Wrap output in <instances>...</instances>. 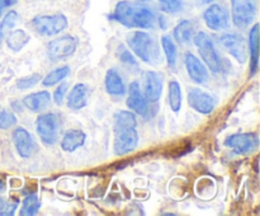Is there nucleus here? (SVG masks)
<instances>
[{
	"label": "nucleus",
	"instance_id": "nucleus-1",
	"mask_svg": "<svg viewBox=\"0 0 260 216\" xmlns=\"http://www.w3.org/2000/svg\"><path fill=\"white\" fill-rule=\"evenodd\" d=\"M112 17L124 27L139 29L154 28L156 22V15L151 8L128 0H121L117 3Z\"/></svg>",
	"mask_w": 260,
	"mask_h": 216
},
{
	"label": "nucleus",
	"instance_id": "nucleus-2",
	"mask_svg": "<svg viewBox=\"0 0 260 216\" xmlns=\"http://www.w3.org/2000/svg\"><path fill=\"white\" fill-rule=\"evenodd\" d=\"M127 45L137 57L149 64L160 63V48L156 41L144 30H135L127 35Z\"/></svg>",
	"mask_w": 260,
	"mask_h": 216
},
{
	"label": "nucleus",
	"instance_id": "nucleus-3",
	"mask_svg": "<svg viewBox=\"0 0 260 216\" xmlns=\"http://www.w3.org/2000/svg\"><path fill=\"white\" fill-rule=\"evenodd\" d=\"M69 25L68 18L61 13L51 15H36L29 22V27L42 37L57 36Z\"/></svg>",
	"mask_w": 260,
	"mask_h": 216
},
{
	"label": "nucleus",
	"instance_id": "nucleus-4",
	"mask_svg": "<svg viewBox=\"0 0 260 216\" xmlns=\"http://www.w3.org/2000/svg\"><path fill=\"white\" fill-rule=\"evenodd\" d=\"M193 41H194L196 47L207 68H210V70L213 73L222 71V60L220 57V53L217 52V48H216L212 38L206 32H200L193 37Z\"/></svg>",
	"mask_w": 260,
	"mask_h": 216
},
{
	"label": "nucleus",
	"instance_id": "nucleus-5",
	"mask_svg": "<svg viewBox=\"0 0 260 216\" xmlns=\"http://www.w3.org/2000/svg\"><path fill=\"white\" fill-rule=\"evenodd\" d=\"M61 129H62V121H61L60 114L53 113V112L41 114L36 121V130H37L38 136L41 141L47 146L57 141Z\"/></svg>",
	"mask_w": 260,
	"mask_h": 216
},
{
	"label": "nucleus",
	"instance_id": "nucleus-6",
	"mask_svg": "<svg viewBox=\"0 0 260 216\" xmlns=\"http://www.w3.org/2000/svg\"><path fill=\"white\" fill-rule=\"evenodd\" d=\"M234 24L245 29L254 22L258 13V0H230Z\"/></svg>",
	"mask_w": 260,
	"mask_h": 216
},
{
	"label": "nucleus",
	"instance_id": "nucleus-7",
	"mask_svg": "<svg viewBox=\"0 0 260 216\" xmlns=\"http://www.w3.org/2000/svg\"><path fill=\"white\" fill-rule=\"evenodd\" d=\"M76 48H78V40L74 36H62L48 42L47 56L51 61L56 63L74 55Z\"/></svg>",
	"mask_w": 260,
	"mask_h": 216
},
{
	"label": "nucleus",
	"instance_id": "nucleus-8",
	"mask_svg": "<svg viewBox=\"0 0 260 216\" xmlns=\"http://www.w3.org/2000/svg\"><path fill=\"white\" fill-rule=\"evenodd\" d=\"M203 20L210 29L220 32L230 27V14L223 5L211 4L203 12Z\"/></svg>",
	"mask_w": 260,
	"mask_h": 216
},
{
	"label": "nucleus",
	"instance_id": "nucleus-9",
	"mask_svg": "<svg viewBox=\"0 0 260 216\" xmlns=\"http://www.w3.org/2000/svg\"><path fill=\"white\" fill-rule=\"evenodd\" d=\"M225 146L233 149L234 152H236V154H250V152L255 151L258 149L259 137L254 132L234 134L225 140Z\"/></svg>",
	"mask_w": 260,
	"mask_h": 216
},
{
	"label": "nucleus",
	"instance_id": "nucleus-10",
	"mask_svg": "<svg viewBox=\"0 0 260 216\" xmlns=\"http://www.w3.org/2000/svg\"><path fill=\"white\" fill-rule=\"evenodd\" d=\"M114 134H116V137H114L113 149L118 157L134 151L139 145V134L136 131V127L114 130Z\"/></svg>",
	"mask_w": 260,
	"mask_h": 216
},
{
	"label": "nucleus",
	"instance_id": "nucleus-11",
	"mask_svg": "<svg viewBox=\"0 0 260 216\" xmlns=\"http://www.w3.org/2000/svg\"><path fill=\"white\" fill-rule=\"evenodd\" d=\"M220 41L228 52L239 63L244 64L248 61V46L244 37L236 33H225L221 36Z\"/></svg>",
	"mask_w": 260,
	"mask_h": 216
},
{
	"label": "nucleus",
	"instance_id": "nucleus-12",
	"mask_svg": "<svg viewBox=\"0 0 260 216\" xmlns=\"http://www.w3.org/2000/svg\"><path fill=\"white\" fill-rule=\"evenodd\" d=\"M162 74L157 71H144L142 84H144V96L149 103H156L162 93Z\"/></svg>",
	"mask_w": 260,
	"mask_h": 216
},
{
	"label": "nucleus",
	"instance_id": "nucleus-13",
	"mask_svg": "<svg viewBox=\"0 0 260 216\" xmlns=\"http://www.w3.org/2000/svg\"><path fill=\"white\" fill-rule=\"evenodd\" d=\"M188 103L194 111L202 114H210L216 107V99L201 88H190L188 90Z\"/></svg>",
	"mask_w": 260,
	"mask_h": 216
},
{
	"label": "nucleus",
	"instance_id": "nucleus-14",
	"mask_svg": "<svg viewBox=\"0 0 260 216\" xmlns=\"http://www.w3.org/2000/svg\"><path fill=\"white\" fill-rule=\"evenodd\" d=\"M126 104L134 113L140 114L142 117L149 116V102L145 98L137 81H132L128 85V99H127Z\"/></svg>",
	"mask_w": 260,
	"mask_h": 216
},
{
	"label": "nucleus",
	"instance_id": "nucleus-15",
	"mask_svg": "<svg viewBox=\"0 0 260 216\" xmlns=\"http://www.w3.org/2000/svg\"><path fill=\"white\" fill-rule=\"evenodd\" d=\"M13 142H14V146L17 149L19 157L24 158H30L36 151V142L33 140L32 135L27 131L23 127H17V129L13 131Z\"/></svg>",
	"mask_w": 260,
	"mask_h": 216
},
{
	"label": "nucleus",
	"instance_id": "nucleus-16",
	"mask_svg": "<svg viewBox=\"0 0 260 216\" xmlns=\"http://www.w3.org/2000/svg\"><path fill=\"white\" fill-rule=\"evenodd\" d=\"M185 68H187L188 75L192 79L194 83L197 84H205L207 83L210 75H208V70L205 65L202 64V61H200V58L196 57L193 53L187 52L185 53Z\"/></svg>",
	"mask_w": 260,
	"mask_h": 216
},
{
	"label": "nucleus",
	"instance_id": "nucleus-17",
	"mask_svg": "<svg viewBox=\"0 0 260 216\" xmlns=\"http://www.w3.org/2000/svg\"><path fill=\"white\" fill-rule=\"evenodd\" d=\"M90 90L84 83H79L74 86L68 96V107L73 111H79L88 104Z\"/></svg>",
	"mask_w": 260,
	"mask_h": 216
},
{
	"label": "nucleus",
	"instance_id": "nucleus-18",
	"mask_svg": "<svg viewBox=\"0 0 260 216\" xmlns=\"http://www.w3.org/2000/svg\"><path fill=\"white\" fill-rule=\"evenodd\" d=\"M106 90L107 93L113 97H123L126 94V85L122 79L121 74L116 69H109L106 74Z\"/></svg>",
	"mask_w": 260,
	"mask_h": 216
},
{
	"label": "nucleus",
	"instance_id": "nucleus-19",
	"mask_svg": "<svg viewBox=\"0 0 260 216\" xmlns=\"http://www.w3.org/2000/svg\"><path fill=\"white\" fill-rule=\"evenodd\" d=\"M86 135L85 132L81 131L79 129H71L63 134L62 139H61V149L63 151L73 152L80 146L85 144Z\"/></svg>",
	"mask_w": 260,
	"mask_h": 216
},
{
	"label": "nucleus",
	"instance_id": "nucleus-20",
	"mask_svg": "<svg viewBox=\"0 0 260 216\" xmlns=\"http://www.w3.org/2000/svg\"><path fill=\"white\" fill-rule=\"evenodd\" d=\"M51 103V94L47 90L28 94L23 98V106L32 112H41Z\"/></svg>",
	"mask_w": 260,
	"mask_h": 216
},
{
	"label": "nucleus",
	"instance_id": "nucleus-21",
	"mask_svg": "<svg viewBox=\"0 0 260 216\" xmlns=\"http://www.w3.org/2000/svg\"><path fill=\"white\" fill-rule=\"evenodd\" d=\"M249 51H250V74L254 75L258 70L259 63V24H254L249 32Z\"/></svg>",
	"mask_w": 260,
	"mask_h": 216
},
{
	"label": "nucleus",
	"instance_id": "nucleus-22",
	"mask_svg": "<svg viewBox=\"0 0 260 216\" xmlns=\"http://www.w3.org/2000/svg\"><path fill=\"white\" fill-rule=\"evenodd\" d=\"M173 37L180 45L189 43L194 37V24L192 20L183 19L177 24V27L173 30Z\"/></svg>",
	"mask_w": 260,
	"mask_h": 216
},
{
	"label": "nucleus",
	"instance_id": "nucleus-23",
	"mask_svg": "<svg viewBox=\"0 0 260 216\" xmlns=\"http://www.w3.org/2000/svg\"><path fill=\"white\" fill-rule=\"evenodd\" d=\"M5 40H7L8 47L12 51H14V52H18V51L22 50V48L29 42L30 38L23 29H15L12 30V32L7 36Z\"/></svg>",
	"mask_w": 260,
	"mask_h": 216
},
{
	"label": "nucleus",
	"instance_id": "nucleus-24",
	"mask_svg": "<svg viewBox=\"0 0 260 216\" xmlns=\"http://www.w3.org/2000/svg\"><path fill=\"white\" fill-rule=\"evenodd\" d=\"M136 114L132 111H118L114 113V130L136 127Z\"/></svg>",
	"mask_w": 260,
	"mask_h": 216
},
{
	"label": "nucleus",
	"instance_id": "nucleus-25",
	"mask_svg": "<svg viewBox=\"0 0 260 216\" xmlns=\"http://www.w3.org/2000/svg\"><path fill=\"white\" fill-rule=\"evenodd\" d=\"M169 106L174 112H179L182 108V88L178 81L172 80L169 83Z\"/></svg>",
	"mask_w": 260,
	"mask_h": 216
},
{
	"label": "nucleus",
	"instance_id": "nucleus-26",
	"mask_svg": "<svg viewBox=\"0 0 260 216\" xmlns=\"http://www.w3.org/2000/svg\"><path fill=\"white\" fill-rule=\"evenodd\" d=\"M161 47L165 56H167L169 68L175 69V65H177V47H175L174 41H173V38L170 36H162Z\"/></svg>",
	"mask_w": 260,
	"mask_h": 216
},
{
	"label": "nucleus",
	"instance_id": "nucleus-27",
	"mask_svg": "<svg viewBox=\"0 0 260 216\" xmlns=\"http://www.w3.org/2000/svg\"><path fill=\"white\" fill-rule=\"evenodd\" d=\"M18 22V13L15 10H9L0 22V43L7 38V36L12 32L14 25Z\"/></svg>",
	"mask_w": 260,
	"mask_h": 216
},
{
	"label": "nucleus",
	"instance_id": "nucleus-28",
	"mask_svg": "<svg viewBox=\"0 0 260 216\" xmlns=\"http://www.w3.org/2000/svg\"><path fill=\"white\" fill-rule=\"evenodd\" d=\"M70 74V68L69 66H62V68H57L55 70L51 71L50 74L42 79V85L43 86H53L62 81L63 79L68 78Z\"/></svg>",
	"mask_w": 260,
	"mask_h": 216
},
{
	"label": "nucleus",
	"instance_id": "nucleus-29",
	"mask_svg": "<svg viewBox=\"0 0 260 216\" xmlns=\"http://www.w3.org/2000/svg\"><path fill=\"white\" fill-rule=\"evenodd\" d=\"M38 210H40V200L37 195H29L23 201L22 210L19 213L22 216H33L38 212Z\"/></svg>",
	"mask_w": 260,
	"mask_h": 216
},
{
	"label": "nucleus",
	"instance_id": "nucleus-30",
	"mask_svg": "<svg viewBox=\"0 0 260 216\" xmlns=\"http://www.w3.org/2000/svg\"><path fill=\"white\" fill-rule=\"evenodd\" d=\"M160 10L167 14H175L183 9L182 0H159Z\"/></svg>",
	"mask_w": 260,
	"mask_h": 216
},
{
	"label": "nucleus",
	"instance_id": "nucleus-31",
	"mask_svg": "<svg viewBox=\"0 0 260 216\" xmlns=\"http://www.w3.org/2000/svg\"><path fill=\"white\" fill-rule=\"evenodd\" d=\"M40 81H41V75L36 73V74H30V75L28 76H24V78L18 79L15 85H17V88L20 89V90H24V89L33 88V86L37 85Z\"/></svg>",
	"mask_w": 260,
	"mask_h": 216
},
{
	"label": "nucleus",
	"instance_id": "nucleus-32",
	"mask_svg": "<svg viewBox=\"0 0 260 216\" xmlns=\"http://www.w3.org/2000/svg\"><path fill=\"white\" fill-rule=\"evenodd\" d=\"M17 125V117L13 112L8 111V109H2L0 111V129L8 130L10 127Z\"/></svg>",
	"mask_w": 260,
	"mask_h": 216
},
{
	"label": "nucleus",
	"instance_id": "nucleus-33",
	"mask_svg": "<svg viewBox=\"0 0 260 216\" xmlns=\"http://www.w3.org/2000/svg\"><path fill=\"white\" fill-rule=\"evenodd\" d=\"M18 200H0V216H12L17 210Z\"/></svg>",
	"mask_w": 260,
	"mask_h": 216
},
{
	"label": "nucleus",
	"instance_id": "nucleus-34",
	"mask_svg": "<svg viewBox=\"0 0 260 216\" xmlns=\"http://www.w3.org/2000/svg\"><path fill=\"white\" fill-rule=\"evenodd\" d=\"M68 88L69 84L62 83L55 89V91H53V101H55V103L57 104V106H61V104L63 103V99H65V94L66 91H68Z\"/></svg>",
	"mask_w": 260,
	"mask_h": 216
},
{
	"label": "nucleus",
	"instance_id": "nucleus-35",
	"mask_svg": "<svg viewBox=\"0 0 260 216\" xmlns=\"http://www.w3.org/2000/svg\"><path fill=\"white\" fill-rule=\"evenodd\" d=\"M119 60L128 66L129 65L136 66L137 65V61H136V58H135V56L132 55L128 50H126V48H122V51L119 52Z\"/></svg>",
	"mask_w": 260,
	"mask_h": 216
},
{
	"label": "nucleus",
	"instance_id": "nucleus-36",
	"mask_svg": "<svg viewBox=\"0 0 260 216\" xmlns=\"http://www.w3.org/2000/svg\"><path fill=\"white\" fill-rule=\"evenodd\" d=\"M18 3V0H0V12H3L7 8L13 7Z\"/></svg>",
	"mask_w": 260,
	"mask_h": 216
},
{
	"label": "nucleus",
	"instance_id": "nucleus-37",
	"mask_svg": "<svg viewBox=\"0 0 260 216\" xmlns=\"http://www.w3.org/2000/svg\"><path fill=\"white\" fill-rule=\"evenodd\" d=\"M10 106H12L13 111H15V112H22V111H23L22 102H19V101H13Z\"/></svg>",
	"mask_w": 260,
	"mask_h": 216
},
{
	"label": "nucleus",
	"instance_id": "nucleus-38",
	"mask_svg": "<svg viewBox=\"0 0 260 216\" xmlns=\"http://www.w3.org/2000/svg\"><path fill=\"white\" fill-rule=\"evenodd\" d=\"M4 188H5L4 183H3L2 180H0V193H2V192H4Z\"/></svg>",
	"mask_w": 260,
	"mask_h": 216
},
{
	"label": "nucleus",
	"instance_id": "nucleus-39",
	"mask_svg": "<svg viewBox=\"0 0 260 216\" xmlns=\"http://www.w3.org/2000/svg\"><path fill=\"white\" fill-rule=\"evenodd\" d=\"M201 2H202L203 4H211V3L216 2V0H201Z\"/></svg>",
	"mask_w": 260,
	"mask_h": 216
},
{
	"label": "nucleus",
	"instance_id": "nucleus-40",
	"mask_svg": "<svg viewBox=\"0 0 260 216\" xmlns=\"http://www.w3.org/2000/svg\"><path fill=\"white\" fill-rule=\"evenodd\" d=\"M137 2H150V0H137Z\"/></svg>",
	"mask_w": 260,
	"mask_h": 216
},
{
	"label": "nucleus",
	"instance_id": "nucleus-41",
	"mask_svg": "<svg viewBox=\"0 0 260 216\" xmlns=\"http://www.w3.org/2000/svg\"><path fill=\"white\" fill-rule=\"evenodd\" d=\"M0 15H2V12H0Z\"/></svg>",
	"mask_w": 260,
	"mask_h": 216
}]
</instances>
